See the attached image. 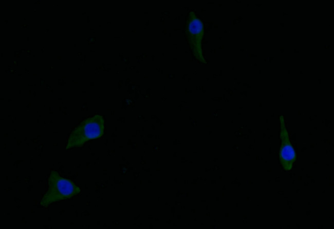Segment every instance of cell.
<instances>
[{"mask_svg":"<svg viewBox=\"0 0 334 229\" xmlns=\"http://www.w3.org/2000/svg\"><path fill=\"white\" fill-rule=\"evenodd\" d=\"M48 190L43 196L40 205L47 207L51 203L69 199L81 192V189L71 180L52 171L48 177Z\"/></svg>","mask_w":334,"mask_h":229,"instance_id":"cell-1","label":"cell"},{"mask_svg":"<svg viewBox=\"0 0 334 229\" xmlns=\"http://www.w3.org/2000/svg\"><path fill=\"white\" fill-rule=\"evenodd\" d=\"M185 32L193 53L197 58H203L201 42L203 36V26L194 11H190L188 14Z\"/></svg>","mask_w":334,"mask_h":229,"instance_id":"cell-3","label":"cell"},{"mask_svg":"<svg viewBox=\"0 0 334 229\" xmlns=\"http://www.w3.org/2000/svg\"><path fill=\"white\" fill-rule=\"evenodd\" d=\"M104 122L103 116L100 115L84 120L70 134L66 149L81 147L89 140L102 136L105 129Z\"/></svg>","mask_w":334,"mask_h":229,"instance_id":"cell-2","label":"cell"},{"mask_svg":"<svg viewBox=\"0 0 334 229\" xmlns=\"http://www.w3.org/2000/svg\"><path fill=\"white\" fill-rule=\"evenodd\" d=\"M281 146L279 150V160L282 168L285 171H290L293 167L296 156L295 151L290 141L285 120L283 116H280Z\"/></svg>","mask_w":334,"mask_h":229,"instance_id":"cell-4","label":"cell"}]
</instances>
